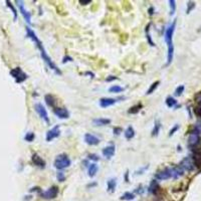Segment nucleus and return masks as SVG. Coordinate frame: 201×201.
<instances>
[{
	"label": "nucleus",
	"mask_w": 201,
	"mask_h": 201,
	"mask_svg": "<svg viewBox=\"0 0 201 201\" xmlns=\"http://www.w3.org/2000/svg\"><path fill=\"white\" fill-rule=\"evenodd\" d=\"M26 35H27V37H29L31 40H33V41L35 42V44H36L37 48H38L39 51H40V55H41L42 60H43L44 61H45V64L48 65V68H50V69H52L55 74H61V71H60L59 69H57V66L55 65V62H53V61L51 60L50 57L48 56L47 52H46L45 50H44V47H43V45H42L41 41H40V40L38 39V37L36 36V34H35L34 31H33L32 29H31V28H29V27H26Z\"/></svg>",
	"instance_id": "nucleus-1"
},
{
	"label": "nucleus",
	"mask_w": 201,
	"mask_h": 201,
	"mask_svg": "<svg viewBox=\"0 0 201 201\" xmlns=\"http://www.w3.org/2000/svg\"><path fill=\"white\" fill-rule=\"evenodd\" d=\"M176 28V19L168 26V28L165 31V41L168 46V55H167V62L166 65H169L173 60L174 56V45H173V34Z\"/></svg>",
	"instance_id": "nucleus-2"
},
{
	"label": "nucleus",
	"mask_w": 201,
	"mask_h": 201,
	"mask_svg": "<svg viewBox=\"0 0 201 201\" xmlns=\"http://www.w3.org/2000/svg\"><path fill=\"white\" fill-rule=\"evenodd\" d=\"M55 167L59 170H62L65 168H68L70 166L71 164V161L69 158V156L66 154H60L59 155L55 160Z\"/></svg>",
	"instance_id": "nucleus-3"
},
{
	"label": "nucleus",
	"mask_w": 201,
	"mask_h": 201,
	"mask_svg": "<svg viewBox=\"0 0 201 201\" xmlns=\"http://www.w3.org/2000/svg\"><path fill=\"white\" fill-rule=\"evenodd\" d=\"M200 134L201 131L197 127H195V129L190 133L189 138H188V145L189 147H195L199 144L200 142Z\"/></svg>",
	"instance_id": "nucleus-4"
},
{
	"label": "nucleus",
	"mask_w": 201,
	"mask_h": 201,
	"mask_svg": "<svg viewBox=\"0 0 201 201\" xmlns=\"http://www.w3.org/2000/svg\"><path fill=\"white\" fill-rule=\"evenodd\" d=\"M10 74L12 75L13 78L15 79V82L17 84H21L23 83L24 80L27 79V74H24L23 71L21 70L20 68H15L10 70Z\"/></svg>",
	"instance_id": "nucleus-5"
},
{
	"label": "nucleus",
	"mask_w": 201,
	"mask_h": 201,
	"mask_svg": "<svg viewBox=\"0 0 201 201\" xmlns=\"http://www.w3.org/2000/svg\"><path fill=\"white\" fill-rule=\"evenodd\" d=\"M57 194H59V187H57V186H51L50 188H48L46 191L41 192V193H40V196H41L43 199L50 200V199L56 198Z\"/></svg>",
	"instance_id": "nucleus-6"
},
{
	"label": "nucleus",
	"mask_w": 201,
	"mask_h": 201,
	"mask_svg": "<svg viewBox=\"0 0 201 201\" xmlns=\"http://www.w3.org/2000/svg\"><path fill=\"white\" fill-rule=\"evenodd\" d=\"M154 177H155V179H156V180H160V181L170 179V178L172 177L171 168L166 167V168H164L163 170L158 171L157 173L155 174V176H154Z\"/></svg>",
	"instance_id": "nucleus-7"
},
{
	"label": "nucleus",
	"mask_w": 201,
	"mask_h": 201,
	"mask_svg": "<svg viewBox=\"0 0 201 201\" xmlns=\"http://www.w3.org/2000/svg\"><path fill=\"white\" fill-rule=\"evenodd\" d=\"M34 109L36 111V113L38 114V116L41 118L43 121H45L46 123H50V119H48V114L46 109L42 106V104H35L34 105Z\"/></svg>",
	"instance_id": "nucleus-8"
},
{
	"label": "nucleus",
	"mask_w": 201,
	"mask_h": 201,
	"mask_svg": "<svg viewBox=\"0 0 201 201\" xmlns=\"http://www.w3.org/2000/svg\"><path fill=\"white\" fill-rule=\"evenodd\" d=\"M60 134V126H59V125H56V126H55L52 129H50V130L46 133V141L47 142L52 141L53 139H55V138L59 137Z\"/></svg>",
	"instance_id": "nucleus-9"
},
{
	"label": "nucleus",
	"mask_w": 201,
	"mask_h": 201,
	"mask_svg": "<svg viewBox=\"0 0 201 201\" xmlns=\"http://www.w3.org/2000/svg\"><path fill=\"white\" fill-rule=\"evenodd\" d=\"M180 166L184 169V170H187V171H192L195 167V164L193 162V160H192L190 157H186L182 160V162L180 163Z\"/></svg>",
	"instance_id": "nucleus-10"
},
{
	"label": "nucleus",
	"mask_w": 201,
	"mask_h": 201,
	"mask_svg": "<svg viewBox=\"0 0 201 201\" xmlns=\"http://www.w3.org/2000/svg\"><path fill=\"white\" fill-rule=\"evenodd\" d=\"M84 142H86L88 145L96 146L100 143V139L91 133H87L86 135H84Z\"/></svg>",
	"instance_id": "nucleus-11"
},
{
	"label": "nucleus",
	"mask_w": 201,
	"mask_h": 201,
	"mask_svg": "<svg viewBox=\"0 0 201 201\" xmlns=\"http://www.w3.org/2000/svg\"><path fill=\"white\" fill-rule=\"evenodd\" d=\"M31 160H32L33 164L35 166H37L39 168H45V161H44L41 157H40L39 155H37L36 153L32 154V157H31Z\"/></svg>",
	"instance_id": "nucleus-12"
},
{
	"label": "nucleus",
	"mask_w": 201,
	"mask_h": 201,
	"mask_svg": "<svg viewBox=\"0 0 201 201\" xmlns=\"http://www.w3.org/2000/svg\"><path fill=\"white\" fill-rule=\"evenodd\" d=\"M16 3L18 4V6H19V9H20V12H21V14L22 16L24 17V19L25 21L27 22V23H30V20H31V14L30 13L25 9L24 8V5H23V2L22 1H16Z\"/></svg>",
	"instance_id": "nucleus-13"
},
{
	"label": "nucleus",
	"mask_w": 201,
	"mask_h": 201,
	"mask_svg": "<svg viewBox=\"0 0 201 201\" xmlns=\"http://www.w3.org/2000/svg\"><path fill=\"white\" fill-rule=\"evenodd\" d=\"M53 113H55V115L60 119H68L69 117V111L65 108H55L53 110Z\"/></svg>",
	"instance_id": "nucleus-14"
},
{
	"label": "nucleus",
	"mask_w": 201,
	"mask_h": 201,
	"mask_svg": "<svg viewBox=\"0 0 201 201\" xmlns=\"http://www.w3.org/2000/svg\"><path fill=\"white\" fill-rule=\"evenodd\" d=\"M117 101V99H113V98H102L100 100V106L102 108H108V107L115 105Z\"/></svg>",
	"instance_id": "nucleus-15"
},
{
	"label": "nucleus",
	"mask_w": 201,
	"mask_h": 201,
	"mask_svg": "<svg viewBox=\"0 0 201 201\" xmlns=\"http://www.w3.org/2000/svg\"><path fill=\"white\" fill-rule=\"evenodd\" d=\"M115 152H116V147L114 145H110V146L105 147V148L103 149L102 153L107 159H111L115 155Z\"/></svg>",
	"instance_id": "nucleus-16"
},
{
	"label": "nucleus",
	"mask_w": 201,
	"mask_h": 201,
	"mask_svg": "<svg viewBox=\"0 0 201 201\" xmlns=\"http://www.w3.org/2000/svg\"><path fill=\"white\" fill-rule=\"evenodd\" d=\"M171 172H172V177L174 179H178L179 177L184 175V169H183L180 165L175 167H172L171 168Z\"/></svg>",
	"instance_id": "nucleus-17"
},
{
	"label": "nucleus",
	"mask_w": 201,
	"mask_h": 201,
	"mask_svg": "<svg viewBox=\"0 0 201 201\" xmlns=\"http://www.w3.org/2000/svg\"><path fill=\"white\" fill-rule=\"evenodd\" d=\"M93 123L95 126H107V125L111 124V120L106 118H98V119H93Z\"/></svg>",
	"instance_id": "nucleus-18"
},
{
	"label": "nucleus",
	"mask_w": 201,
	"mask_h": 201,
	"mask_svg": "<svg viewBox=\"0 0 201 201\" xmlns=\"http://www.w3.org/2000/svg\"><path fill=\"white\" fill-rule=\"evenodd\" d=\"M116 187H117V180L115 179V178H111V179L108 180L107 182V190L111 193H113L116 190Z\"/></svg>",
	"instance_id": "nucleus-19"
},
{
	"label": "nucleus",
	"mask_w": 201,
	"mask_h": 201,
	"mask_svg": "<svg viewBox=\"0 0 201 201\" xmlns=\"http://www.w3.org/2000/svg\"><path fill=\"white\" fill-rule=\"evenodd\" d=\"M124 135L127 140H131L132 138H134V136H135V130H134V128L132 126H129L126 130H125Z\"/></svg>",
	"instance_id": "nucleus-20"
},
{
	"label": "nucleus",
	"mask_w": 201,
	"mask_h": 201,
	"mask_svg": "<svg viewBox=\"0 0 201 201\" xmlns=\"http://www.w3.org/2000/svg\"><path fill=\"white\" fill-rule=\"evenodd\" d=\"M44 101H45L46 105L48 107H51V108H55V104H56V101L55 99V97L51 96V95H46L44 97Z\"/></svg>",
	"instance_id": "nucleus-21"
},
{
	"label": "nucleus",
	"mask_w": 201,
	"mask_h": 201,
	"mask_svg": "<svg viewBox=\"0 0 201 201\" xmlns=\"http://www.w3.org/2000/svg\"><path fill=\"white\" fill-rule=\"evenodd\" d=\"M161 127H162V125H161L160 121H159V120L155 121L153 130H152V136H153V137H157V136L159 135V132H160Z\"/></svg>",
	"instance_id": "nucleus-22"
},
{
	"label": "nucleus",
	"mask_w": 201,
	"mask_h": 201,
	"mask_svg": "<svg viewBox=\"0 0 201 201\" xmlns=\"http://www.w3.org/2000/svg\"><path fill=\"white\" fill-rule=\"evenodd\" d=\"M159 189H160V187H159V184L157 183V181L156 180L152 181L149 186V192H151V193H153V194H157Z\"/></svg>",
	"instance_id": "nucleus-23"
},
{
	"label": "nucleus",
	"mask_w": 201,
	"mask_h": 201,
	"mask_svg": "<svg viewBox=\"0 0 201 201\" xmlns=\"http://www.w3.org/2000/svg\"><path fill=\"white\" fill-rule=\"evenodd\" d=\"M98 169L99 168H98V165L96 163L91 164L90 166H89V176H90L91 178L95 177L97 172H98Z\"/></svg>",
	"instance_id": "nucleus-24"
},
{
	"label": "nucleus",
	"mask_w": 201,
	"mask_h": 201,
	"mask_svg": "<svg viewBox=\"0 0 201 201\" xmlns=\"http://www.w3.org/2000/svg\"><path fill=\"white\" fill-rule=\"evenodd\" d=\"M150 27H151V23H148V25L146 26V29H145V31H146V38H147V41H148V43L150 44L151 46H155V43H154V41L151 38Z\"/></svg>",
	"instance_id": "nucleus-25"
},
{
	"label": "nucleus",
	"mask_w": 201,
	"mask_h": 201,
	"mask_svg": "<svg viewBox=\"0 0 201 201\" xmlns=\"http://www.w3.org/2000/svg\"><path fill=\"white\" fill-rule=\"evenodd\" d=\"M142 108H143L142 104H138V105H135V106L131 107V108L128 110V113H129V114H133V115L138 114V113H139V112L141 111V109H142Z\"/></svg>",
	"instance_id": "nucleus-26"
},
{
	"label": "nucleus",
	"mask_w": 201,
	"mask_h": 201,
	"mask_svg": "<svg viewBox=\"0 0 201 201\" xmlns=\"http://www.w3.org/2000/svg\"><path fill=\"white\" fill-rule=\"evenodd\" d=\"M135 198V194L131 193V192H125V193L121 196V200H125V201H131Z\"/></svg>",
	"instance_id": "nucleus-27"
},
{
	"label": "nucleus",
	"mask_w": 201,
	"mask_h": 201,
	"mask_svg": "<svg viewBox=\"0 0 201 201\" xmlns=\"http://www.w3.org/2000/svg\"><path fill=\"white\" fill-rule=\"evenodd\" d=\"M159 84H160V82L159 80H157V82H155L151 84V87L149 88V90L146 92V95H151V93H153L156 90H157V88L159 87Z\"/></svg>",
	"instance_id": "nucleus-28"
},
{
	"label": "nucleus",
	"mask_w": 201,
	"mask_h": 201,
	"mask_svg": "<svg viewBox=\"0 0 201 201\" xmlns=\"http://www.w3.org/2000/svg\"><path fill=\"white\" fill-rule=\"evenodd\" d=\"M165 102H166V105L168 108H173V107H175L177 105V101L172 97H167V99Z\"/></svg>",
	"instance_id": "nucleus-29"
},
{
	"label": "nucleus",
	"mask_w": 201,
	"mask_h": 201,
	"mask_svg": "<svg viewBox=\"0 0 201 201\" xmlns=\"http://www.w3.org/2000/svg\"><path fill=\"white\" fill-rule=\"evenodd\" d=\"M124 91V88L120 87V86H117V84H114V86H112L110 89H109V92L110 93H122Z\"/></svg>",
	"instance_id": "nucleus-30"
},
{
	"label": "nucleus",
	"mask_w": 201,
	"mask_h": 201,
	"mask_svg": "<svg viewBox=\"0 0 201 201\" xmlns=\"http://www.w3.org/2000/svg\"><path fill=\"white\" fill-rule=\"evenodd\" d=\"M34 138H35L34 133L28 132V133H26V135L24 136V140L27 141V142H32V141L34 140Z\"/></svg>",
	"instance_id": "nucleus-31"
},
{
	"label": "nucleus",
	"mask_w": 201,
	"mask_h": 201,
	"mask_svg": "<svg viewBox=\"0 0 201 201\" xmlns=\"http://www.w3.org/2000/svg\"><path fill=\"white\" fill-rule=\"evenodd\" d=\"M169 4H170V14L173 15L176 10V2L174 0H169Z\"/></svg>",
	"instance_id": "nucleus-32"
},
{
	"label": "nucleus",
	"mask_w": 201,
	"mask_h": 201,
	"mask_svg": "<svg viewBox=\"0 0 201 201\" xmlns=\"http://www.w3.org/2000/svg\"><path fill=\"white\" fill-rule=\"evenodd\" d=\"M184 90H185V87L183 86V84H181V86H179V87H177L176 90H175V96H177V97L181 96L183 93V92H184Z\"/></svg>",
	"instance_id": "nucleus-33"
},
{
	"label": "nucleus",
	"mask_w": 201,
	"mask_h": 201,
	"mask_svg": "<svg viewBox=\"0 0 201 201\" xmlns=\"http://www.w3.org/2000/svg\"><path fill=\"white\" fill-rule=\"evenodd\" d=\"M56 179L57 181H60V182H64L65 180V173L62 172V171H59L56 174Z\"/></svg>",
	"instance_id": "nucleus-34"
},
{
	"label": "nucleus",
	"mask_w": 201,
	"mask_h": 201,
	"mask_svg": "<svg viewBox=\"0 0 201 201\" xmlns=\"http://www.w3.org/2000/svg\"><path fill=\"white\" fill-rule=\"evenodd\" d=\"M6 4H7V6L9 7L10 9L12 10L13 15H14V20H16V18H17V12H16V9L14 8V6L12 5V3H11L10 1H6Z\"/></svg>",
	"instance_id": "nucleus-35"
},
{
	"label": "nucleus",
	"mask_w": 201,
	"mask_h": 201,
	"mask_svg": "<svg viewBox=\"0 0 201 201\" xmlns=\"http://www.w3.org/2000/svg\"><path fill=\"white\" fill-rule=\"evenodd\" d=\"M194 7H195V3L192 2V1H189L188 3H187V10H186V13H190L191 10L193 9Z\"/></svg>",
	"instance_id": "nucleus-36"
},
{
	"label": "nucleus",
	"mask_w": 201,
	"mask_h": 201,
	"mask_svg": "<svg viewBox=\"0 0 201 201\" xmlns=\"http://www.w3.org/2000/svg\"><path fill=\"white\" fill-rule=\"evenodd\" d=\"M88 158L90 159V160H93V161H99V160H100L99 156H98L97 154H93V153L89 154V155H88Z\"/></svg>",
	"instance_id": "nucleus-37"
},
{
	"label": "nucleus",
	"mask_w": 201,
	"mask_h": 201,
	"mask_svg": "<svg viewBox=\"0 0 201 201\" xmlns=\"http://www.w3.org/2000/svg\"><path fill=\"white\" fill-rule=\"evenodd\" d=\"M178 129H179V125L176 124L175 126H174V127L171 129V130H170V132H169V136H170V137H171V136H173L174 134H175V132H177Z\"/></svg>",
	"instance_id": "nucleus-38"
},
{
	"label": "nucleus",
	"mask_w": 201,
	"mask_h": 201,
	"mask_svg": "<svg viewBox=\"0 0 201 201\" xmlns=\"http://www.w3.org/2000/svg\"><path fill=\"white\" fill-rule=\"evenodd\" d=\"M195 100H196V103L198 104V107L201 108V92L198 93L197 95L195 96Z\"/></svg>",
	"instance_id": "nucleus-39"
},
{
	"label": "nucleus",
	"mask_w": 201,
	"mask_h": 201,
	"mask_svg": "<svg viewBox=\"0 0 201 201\" xmlns=\"http://www.w3.org/2000/svg\"><path fill=\"white\" fill-rule=\"evenodd\" d=\"M113 132H114V135L118 136V135H120V134L123 132V130H122V128H120V127H115Z\"/></svg>",
	"instance_id": "nucleus-40"
},
{
	"label": "nucleus",
	"mask_w": 201,
	"mask_h": 201,
	"mask_svg": "<svg viewBox=\"0 0 201 201\" xmlns=\"http://www.w3.org/2000/svg\"><path fill=\"white\" fill-rule=\"evenodd\" d=\"M69 61H73V57H70L69 55H65L62 59V64H65V62H69Z\"/></svg>",
	"instance_id": "nucleus-41"
},
{
	"label": "nucleus",
	"mask_w": 201,
	"mask_h": 201,
	"mask_svg": "<svg viewBox=\"0 0 201 201\" xmlns=\"http://www.w3.org/2000/svg\"><path fill=\"white\" fill-rule=\"evenodd\" d=\"M116 79H118L117 77H115V75H109V77H107L106 82L110 83V82H113V80H116Z\"/></svg>",
	"instance_id": "nucleus-42"
},
{
	"label": "nucleus",
	"mask_w": 201,
	"mask_h": 201,
	"mask_svg": "<svg viewBox=\"0 0 201 201\" xmlns=\"http://www.w3.org/2000/svg\"><path fill=\"white\" fill-rule=\"evenodd\" d=\"M92 1L91 0H79V3L82 4V5H88V4H90Z\"/></svg>",
	"instance_id": "nucleus-43"
},
{
	"label": "nucleus",
	"mask_w": 201,
	"mask_h": 201,
	"mask_svg": "<svg viewBox=\"0 0 201 201\" xmlns=\"http://www.w3.org/2000/svg\"><path fill=\"white\" fill-rule=\"evenodd\" d=\"M194 111H195L196 114H197L198 116H200V117H201V108H200V107H197V108H195Z\"/></svg>",
	"instance_id": "nucleus-44"
},
{
	"label": "nucleus",
	"mask_w": 201,
	"mask_h": 201,
	"mask_svg": "<svg viewBox=\"0 0 201 201\" xmlns=\"http://www.w3.org/2000/svg\"><path fill=\"white\" fill-rule=\"evenodd\" d=\"M135 191H136V193H140V194H141V193H142V192H143V191H144V190H143V189H142V186H140V187H138V188H137V189H136Z\"/></svg>",
	"instance_id": "nucleus-45"
},
{
	"label": "nucleus",
	"mask_w": 201,
	"mask_h": 201,
	"mask_svg": "<svg viewBox=\"0 0 201 201\" xmlns=\"http://www.w3.org/2000/svg\"><path fill=\"white\" fill-rule=\"evenodd\" d=\"M125 180H126V182H129V171H126V173H125Z\"/></svg>",
	"instance_id": "nucleus-46"
},
{
	"label": "nucleus",
	"mask_w": 201,
	"mask_h": 201,
	"mask_svg": "<svg viewBox=\"0 0 201 201\" xmlns=\"http://www.w3.org/2000/svg\"><path fill=\"white\" fill-rule=\"evenodd\" d=\"M33 191H38V192H40V188H39V187H33V188L30 189V192H33Z\"/></svg>",
	"instance_id": "nucleus-47"
},
{
	"label": "nucleus",
	"mask_w": 201,
	"mask_h": 201,
	"mask_svg": "<svg viewBox=\"0 0 201 201\" xmlns=\"http://www.w3.org/2000/svg\"><path fill=\"white\" fill-rule=\"evenodd\" d=\"M148 11H149V14H150V15H153V14H154V11H155V10H154V8H153V7H150Z\"/></svg>",
	"instance_id": "nucleus-48"
},
{
	"label": "nucleus",
	"mask_w": 201,
	"mask_h": 201,
	"mask_svg": "<svg viewBox=\"0 0 201 201\" xmlns=\"http://www.w3.org/2000/svg\"><path fill=\"white\" fill-rule=\"evenodd\" d=\"M97 185V183H92V184H89L88 187H93V186H96Z\"/></svg>",
	"instance_id": "nucleus-49"
}]
</instances>
